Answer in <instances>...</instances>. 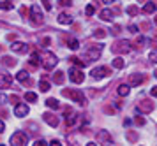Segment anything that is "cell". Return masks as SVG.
<instances>
[{
  "instance_id": "6da1fadb",
  "label": "cell",
  "mask_w": 157,
  "mask_h": 146,
  "mask_svg": "<svg viewBox=\"0 0 157 146\" xmlns=\"http://www.w3.org/2000/svg\"><path fill=\"white\" fill-rule=\"evenodd\" d=\"M39 60L43 62V67H44L46 70H51L53 67H55V65H57V62H58L57 56L53 55L51 51H46V53H43V56H41Z\"/></svg>"
},
{
  "instance_id": "7a4b0ae2",
  "label": "cell",
  "mask_w": 157,
  "mask_h": 146,
  "mask_svg": "<svg viewBox=\"0 0 157 146\" xmlns=\"http://www.w3.org/2000/svg\"><path fill=\"white\" fill-rule=\"evenodd\" d=\"M27 141H29V137L21 130H18V132H14L11 136V144L13 146H27Z\"/></svg>"
},
{
  "instance_id": "3957f363",
  "label": "cell",
  "mask_w": 157,
  "mask_h": 146,
  "mask_svg": "<svg viewBox=\"0 0 157 146\" xmlns=\"http://www.w3.org/2000/svg\"><path fill=\"white\" fill-rule=\"evenodd\" d=\"M64 95L65 97H71L72 100H74V102H78V104H81V106H85V95H83V93H81V92L79 90H64Z\"/></svg>"
},
{
  "instance_id": "277c9868",
  "label": "cell",
  "mask_w": 157,
  "mask_h": 146,
  "mask_svg": "<svg viewBox=\"0 0 157 146\" xmlns=\"http://www.w3.org/2000/svg\"><path fill=\"white\" fill-rule=\"evenodd\" d=\"M30 18H32V21L36 25L43 23V11H41V7L37 6V4H34V6L30 7Z\"/></svg>"
},
{
  "instance_id": "5b68a950",
  "label": "cell",
  "mask_w": 157,
  "mask_h": 146,
  "mask_svg": "<svg viewBox=\"0 0 157 146\" xmlns=\"http://www.w3.org/2000/svg\"><path fill=\"white\" fill-rule=\"evenodd\" d=\"M97 141H99V144H102V146L113 144V139H111V136H109L108 130H99V132H97Z\"/></svg>"
},
{
  "instance_id": "8992f818",
  "label": "cell",
  "mask_w": 157,
  "mask_h": 146,
  "mask_svg": "<svg viewBox=\"0 0 157 146\" xmlns=\"http://www.w3.org/2000/svg\"><path fill=\"white\" fill-rule=\"evenodd\" d=\"M101 51H102V46H90V48L86 49V56H88V60L94 62V60H99L101 56Z\"/></svg>"
},
{
  "instance_id": "52a82bcc",
  "label": "cell",
  "mask_w": 157,
  "mask_h": 146,
  "mask_svg": "<svg viewBox=\"0 0 157 146\" xmlns=\"http://www.w3.org/2000/svg\"><path fill=\"white\" fill-rule=\"evenodd\" d=\"M113 51L115 53H129L131 51V42L125 41V39H122V41H118L113 46Z\"/></svg>"
},
{
  "instance_id": "ba28073f",
  "label": "cell",
  "mask_w": 157,
  "mask_h": 146,
  "mask_svg": "<svg viewBox=\"0 0 157 146\" xmlns=\"http://www.w3.org/2000/svg\"><path fill=\"white\" fill-rule=\"evenodd\" d=\"M69 77H71L72 83H76V84H81L83 81H85V74H83L79 69H71L69 70Z\"/></svg>"
},
{
  "instance_id": "9c48e42d",
  "label": "cell",
  "mask_w": 157,
  "mask_h": 146,
  "mask_svg": "<svg viewBox=\"0 0 157 146\" xmlns=\"http://www.w3.org/2000/svg\"><path fill=\"white\" fill-rule=\"evenodd\" d=\"M154 109V104H152V100H141V102H138V106H136V111L140 113V114H147V113H150Z\"/></svg>"
},
{
  "instance_id": "30bf717a",
  "label": "cell",
  "mask_w": 157,
  "mask_h": 146,
  "mask_svg": "<svg viewBox=\"0 0 157 146\" xmlns=\"http://www.w3.org/2000/svg\"><path fill=\"white\" fill-rule=\"evenodd\" d=\"M90 74H92L95 79H101V77L109 76V69H108V67H95V69H92Z\"/></svg>"
},
{
  "instance_id": "8fae6325",
  "label": "cell",
  "mask_w": 157,
  "mask_h": 146,
  "mask_svg": "<svg viewBox=\"0 0 157 146\" xmlns=\"http://www.w3.org/2000/svg\"><path fill=\"white\" fill-rule=\"evenodd\" d=\"M43 118H44V122H46V123H48L50 127H58V123H60L58 116H55L53 113H44Z\"/></svg>"
},
{
  "instance_id": "7c38bea8",
  "label": "cell",
  "mask_w": 157,
  "mask_h": 146,
  "mask_svg": "<svg viewBox=\"0 0 157 146\" xmlns=\"http://www.w3.org/2000/svg\"><path fill=\"white\" fill-rule=\"evenodd\" d=\"M14 114L16 116H20V118L27 116V114H29V106L23 104V102H20L18 106H14Z\"/></svg>"
},
{
  "instance_id": "4fadbf2b",
  "label": "cell",
  "mask_w": 157,
  "mask_h": 146,
  "mask_svg": "<svg viewBox=\"0 0 157 146\" xmlns=\"http://www.w3.org/2000/svg\"><path fill=\"white\" fill-rule=\"evenodd\" d=\"M11 83H13V76H11V74L0 72V88H9Z\"/></svg>"
},
{
  "instance_id": "5bb4252c",
  "label": "cell",
  "mask_w": 157,
  "mask_h": 146,
  "mask_svg": "<svg viewBox=\"0 0 157 146\" xmlns=\"http://www.w3.org/2000/svg\"><path fill=\"white\" fill-rule=\"evenodd\" d=\"M145 81V76L143 74H131L129 76V83L132 84V86H138V84H141Z\"/></svg>"
},
{
  "instance_id": "9a60e30c",
  "label": "cell",
  "mask_w": 157,
  "mask_h": 146,
  "mask_svg": "<svg viewBox=\"0 0 157 146\" xmlns=\"http://www.w3.org/2000/svg\"><path fill=\"white\" fill-rule=\"evenodd\" d=\"M11 49L14 51V53H27V44H23V42H13L11 44Z\"/></svg>"
},
{
  "instance_id": "2e32d148",
  "label": "cell",
  "mask_w": 157,
  "mask_h": 146,
  "mask_svg": "<svg viewBox=\"0 0 157 146\" xmlns=\"http://www.w3.org/2000/svg\"><path fill=\"white\" fill-rule=\"evenodd\" d=\"M99 18L102 21H111L113 20V11H111V9H102L99 13Z\"/></svg>"
},
{
  "instance_id": "e0dca14e",
  "label": "cell",
  "mask_w": 157,
  "mask_h": 146,
  "mask_svg": "<svg viewBox=\"0 0 157 146\" xmlns=\"http://www.w3.org/2000/svg\"><path fill=\"white\" fill-rule=\"evenodd\" d=\"M157 11V4L155 2H147L145 6H143V13L145 14H152Z\"/></svg>"
},
{
  "instance_id": "ac0fdd59",
  "label": "cell",
  "mask_w": 157,
  "mask_h": 146,
  "mask_svg": "<svg viewBox=\"0 0 157 146\" xmlns=\"http://www.w3.org/2000/svg\"><path fill=\"white\" fill-rule=\"evenodd\" d=\"M58 23H60V25H71L72 18L67 13H62V14H58Z\"/></svg>"
},
{
  "instance_id": "d6986e66",
  "label": "cell",
  "mask_w": 157,
  "mask_h": 146,
  "mask_svg": "<svg viewBox=\"0 0 157 146\" xmlns=\"http://www.w3.org/2000/svg\"><path fill=\"white\" fill-rule=\"evenodd\" d=\"M117 92H118L120 97H127L129 92H131V86H129V84H120V86L117 88Z\"/></svg>"
},
{
  "instance_id": "ffe728a7",
  "label": "cell",
  "mask_w": 157,
  "mask_h": 146,
  "mask_svg": "<svg viewBox=\"0 0 157 146\" xmlns=\"http://www.w3.org/2000/svg\"><path fill=\"white\" fill-rule=\"evenodd\" d=\"M65 122H67V125H74V122H76V118H74V114L71 113L69 107L65 109Z\"/></svg>"
},
{
  "instance_id": "44dd1931",
  "label": "cell",
  "mask_w": 157,
  "mask_h": 146,
  "mask_svg": "<svg viewBox=\"0 0 157 146\" xmlns=\"http://www.w3.org/2000/svg\"><path fill=\"white\" fill-rule=\"evenodd\" d=\"M53 81L57 84H62L64 83V72H62V70H57V72L53 74Z\"/></svg>"
},
{
  "instance_id": "7402d4cb",
  "label": "cell",
  "mask_w": 157,
  "mask_h": 146,
  "mask_svg": "<svg viewBox=\"0 0 157 146\" xmlns=\"http://www.w3.org/2000/svg\"><path fill=\"white\" fill-rule=\"evenodd\" d=\"M46 106H48L50 109H58V107H60V102H58L57 99H48V100H46Z\"/></svg>"
},
{
  "instance_id": "603a6c76",
  "label": "cell",
  "mask_w": 157,
  "mask_h": 146,
  "mask_svg": "<svg viewBox=\"0 0 157 146\" xmlns=\"http://www.w3.org/2000/svg\"><path fill=\"white\" fill-rule=\"evenodd\" d=\"M16 77H18V81L27 83V81H29V72H27V70H20V72L16 74Z\"/></svg>"
},
{
  "instance_id": "cb8c5ba5",
  "label": "cell",
  "mask_w": 157,
  "mask_h": 146,
  "mask_svg": "<svg viewBox=\"0 0 157 146\" xmlns=\"http://www.w3.org/2000/svg\"><path fill=\"white\" fill-rule=\"evenodd\" d=\"M124 65H125V62H124V58H122V56L113 58V67H115V69H122Z\"/></svg>"
},
{
  "instance_id": "d4e9b609",
  "label": "cell",
  "mask_w": 157,
  "mask_h": 146,
  "mask_svg": "<svg viewBox=\"0 0 157 146\" xmlns=\"http://www.w3.org/2000/svg\"><path fill=\"white\" fill-rule=\"evenodd\" d=\"M39 88H41V92H48V90L51 88L50 81H46V79H41V81H39Z\"/></svg>"
},
{
  "instance_id": "484cf974",
  "label": "cell",
  "mask_w": 157,
  "mask_h": 146,
  "mask_svg": "<svg viewBox=\"0 0 157 146\" xmlns=\"http://www.w3.org/2000/svg\"><path fill=\"white\" fill-rule=\"evenodd\" d=\"M0 9H4V11H11V9H14V4H13V2H9V0L0 2Z\"/></svg>"
},
{
  "instance_id": "4316f807",
  "label": "cell",
  "mask_w": 157,
  "mask_h": 146,
  "mask_svg": "<svg viewBox=\"0 0 157 146\" xmlns=\"http://www.w3.org/2000/svg\"><path fill=\"white\" fill-rule=\"evenodd\" d=\"M25 100H27V102H36L37 95L34 93V92H27V93H25Z\"/></svg>"
},
{
  "instance_id": "83f0119b",
  "label": "cell",
  "mask_w": 157,
  "mask_h": 146,
  "mask_svg": "<svg viewBox=\"0 0 157 146\" xmlns=\"http://www.w3.org/2000/svg\"><path fill=\"white\" fill-rule=\"evenodd\" d=\"M30 63H32L34 67H37V65H39V53H36V51H34V53L30 55Z\"/></svg>"
},
{
  "instance_id": "f1b7e54d",
  "label": "cell",
  "mask_w": 157,
  "mask_h": 146,
  "mask_svg": "<svg viewBox=\"0 0 157 146\" xmlns=\"http://www.w3.org/2000/svg\"><path fill=\"white\" fill-rule=\"evenodd\" d=\"M2 60H4V65H7V67H13V65H16V60H13L11 56H4Z\"/></svg>"
},
{
  "instance_id": "f546056e",
  "label": "cell",
  "mask_w": 157,
  "mask_h": 146,
  "mask_svg": "<svg viewBox=\"0 0 157 146\" xmlns=\"http://www.w3.org/2000/svg\"><path fill=\"white\" fill-rule=\"evenodd\" d=\"M71 62L74 63V65H76L78 69H81V67H85V62H81V60H79V58H76V56H72V58H71Z\"/></svg>"
},
{
  "instance_id": "4dcf8cb0",
  "label": "cell",
  "mask_w": 157,
  "mask_h": 146,
  "mask_svg": "<svg viewBox=\"0 0 157 146\" xmlns=\"http://www.w3.org/2000/svg\"><path fill=\"white\" fill-rule=\"evenodd\" d=\"M94 37H95V39H104V37H106V30H95V34H94Z\"/></svg>"
},
{
  "instance_id": "1f68e13d",
  "label": "cell",
  "mask_w": 157,
  "mask_h": 146,
  "mask_svg": "<svg viewBox=\"0 0 157 146\" xmlns=\"http://www.w3.org/2000/svg\"><path fill=\"white\" fill-rule=\"evenodd\" d=\"M67 46H69L71 49H78V48H79V42L76 41V39H71V41L67 42Z\"/></svg>"
},
{
  "instance_id": "d6a6232c",
  "label": "cell",
  "mask_w": 157,
  "mask_h": 146,
  "mask_svg": "<svg viewBox=\"0 0 157 146\" xmlns=\"http://www.w3.org/2000/svg\"><path fill=\"white\" fill-rule=\"evenodd\" d=\"M148 60H150L152 63H157V49H154V51H150Z\"/></svg>"
},
{
  "instance_id": "836d02e7",
  "label": "cell",
  "mask_w": 157,
  "mask_h": 146,
  "mask_svg": "<svg viewBox=\"0 0 157 146\" xmlns=\"http://www.w3.org/2000/svg\"><path fill=\"white\" fill-rule=\"evenodd\" d=\"M127 14L129 16H136V14H138V7L136 6H129L127 7Z\"/></svg>"
},
{
  "instance_id": "e575fe53",
  "label": "cell",
  "mask_w": 157,
  "mask_h": 146,
  "mask_svg": "<svg viewBox=\"0 0 157 146\" xmlns=\"http://www.w3.org/2000/svg\"><path fill=\"white\" fill-rule=\"evenodd\" d=\"M85 13H86V16H92V14L95 13V7H94V6H86L85 7Z\"/></svg>"
},
{
  "instance_id": "d590c367",
  "label": "cell",
  "mask_w": 157,
  "mask_h": 146,
  "mask_svg": "<svg viewBox=\"0 0 157 146\" xmlns=\"http://www.w3.org/2000/svg\"><path fill=\"white\" fill-rule=\"evenodd\" d=\"M134 122H136V125H145V118L143 116H136Z\"/></svg>"
},
{
  "instance_id": "8d00e7d4",
  "label": "cell",
  "mask_w": 157,
  "mask_h": 146,
  "mask_svg": "<svg viewBox=\"0 0 157 146\" xmlns=\"http://www.w3.org/2000/svg\"><path fill=\"white\" fill-rule=\"evenodd\" d=\"M32 146H48V143H46L44 139H37V141H36V143H34Z\"/></svg>"
},
{
  "instance_id": "74e56055",
  "label": "cell",
  "mask_w": 157,
  "mask_h": 146,
  "mask_svg": "<svg viewBox=\"0 0 157 146\" xmlns=\"http://www.w3.org/2000/svg\"><path fill=\"white\" fill-rule=\"evenodd\" d=\"M129 32H132V34H138V27H136V25H129Z\"/></svg>"
},
{
  "instance_id": "f35d334b",
  "label": "cell",
  "mask_w": 157,
  "mask_h": 146,
  "mask_svg": "<svg viewBox=\"0 0 157 146\" xmlns=\"http://www.w3.org/2000/svg\"><path fill=\"white\" fill-rule=\"evenodd\" d=\"M48 146H62V143H60L58 139H53V141H51V143H50Z\"/></svg>"
},
{
  "instance_id": "ab89813d",
  "label": "cell",
  "mask_w": 157,
  "mask_h": 146,
  "mask_svg": "<svg viewBox=\"0 0 157 146\" xmlns=\"http://www.w3.org/2000/svg\"><path fill=\"white\" fill-rule=\"evenodd\" d=\"M150 95H152V97H157V86H152V90H150Z\"/></svg>"
},
{
  "instance_id": "60d3db41",
  "label": "cell",
  "mask_w": 157,
  "mask_h": 146,
  "mask_svg": "<svg viewBox=\"0 0 157 146\" xmlns=\"http://www.w3.org/2000/svg\"><path fill=\"white\" fill-rule=\"evenodd\" d=\"M127 139L129 141H136L138 139V136H136V134H127Z\"/></svg>"
},
{
  "instance_id": "b9f144b4",
  "label": "cell",
  "mask_w": 157,
  "mask_h": 146,
  "mask_svg": "<svg viewBox=\"0 0 157 146\" xmlns=\"http://www.w3.org/2000/svg\"><path fill=\"white\" fill-rule=\"evenodd\" d=\"M9 100H11V102H13L14 106H18V104H20V102H18V97H14V95H13V97H9Z\"/></svg>"
},
{
  "instance_id": "7bdbcfd3",
  "label": "cell",
  "mask_w": 157,
  "mask_h": 146,
  "mask_svg": "<svg viewBox=\"0 0 157 146\" xmlns=\"http://www.w3.org/2000/svg\"><path fill=\"white\" fill-rule=\"evenodd\" d=\"M44 4V9H46V11H51V2H43Z\"/></svg>"
},
{
  "instance_id": "ee69618b",
  "label": "cell",
  "mask_w": 157,
  "mask_h": 146,
  "mask_svg": "<svg viewBox=\"0 0 157 146\" xmlns=\"http://www.w3.org/2000/svg\"><path fill=\"white\" fill-rule=\"evenodd\" d=\"M4 130H6V123H4V122L0 120V134L4 132Z\"/></svg>"
},
{
  "instance_id": "f6af8a7d",
  "label": "cell",
  "mask_w": 157,
  "mask_h": 146,
  "mask_svg": "<svg viewBox=\"0 0 157 146\" xmlns=\"http://www.w3.org/2000/svg\"><path fill=\"white\" fill-rule=\"evenodd\" d=\"M145 42H147L145 37H138V44H145Z\"/></svg>"
},
{
  "instance_id": "bcb514c9",
  "label": "cell",
  "mask_w": 157,
  "mask_h": 146,
  "mask_svg": "<svg viewBox=\"0 0 157 146\" xmlns=\"http://www.w3.org/2000/svg\"><path fill=\"white\" fill-rule=\"evenodd\" d=\"M60 4H62V6H71L72 2H71V0H62V2H60Z\"/></svg>"
},
{
  "instance_id": "7dc6e473",
  "label": "cell",
  "mask_w": 157,
  "mask_h": 146,
  "mask_svg": "<svg viewBox=\"0 0 157 146\" xmlns=\"http://www.w3.org/2000/svg\"><path fill=\"white\" fill-rule=\"evenodd\" d=\"M6 99H7V97H6V95H4V93H0V102H4V100H6Z\"/></svg>"
},
{
  "instance_id": "c3c4849f",
  "label": "cell",
  "mask_w": 157,
  "mask_h": 146,
  "mask_svg": "<svg viewBox=\"0 0 157 146\" xmlns=\"http://www.w3.org/2000/svg\"><path fill=\"white\" fill-rule=\"evenodd\" d=\"M86 146H97V144H95V143H88Z\"/></svg>"
},
{
  "instance_id": "681fc988",
  "label": "cell",
  "mask_w": 157,
  "mask_h": 146,
  "mask_svg": "<svg viewBox=\"0 0 157 146\" xmlns=\"http://www.w3.org/2000/svg\"><path fill=\"white\" fill-rule=\"evenodd\" d=\"M154 44H157V37H155V39H154Z\"/></svg>"
},
{
  "instance_id": "f907efd6",
  "label": "cell",
  "mask_w": 157,
  "mask_h": 146,
  "mask_svg": "<svg viewBox=\"0 0 157 146\" xmlns=\"http://www.w3.org/2000/svg\"><path fill=\"white\" fill-rule=\"evenodd\" d=\"M154 21H155V25H157V16H155V20H154Z\"/></svg>"
},
{
  "instance_id": "816d5d0a",
  "label": "cell",
  "mask_w": 157,
  "mask_h": 146,
  "mask_svg": "<svg viewBox=\"0 0 157 146\" xmlns=\"http://www.w3.org/2000/svg\"><path fill=\"white\" fill-rule=\"evenodd\" d=\"M155 77H157V70H155Z\"/></svg>"
},
{
  "instance_id": "f5cc1de1",
  "label": "cell",
  "mask_w": 157,
  "mask_h": 146,
  "mask_svg": "<svg viewBox=\"0 0 157 146\" xmlns=\"http://www.w3.org/2000/svg\"><path fill=\"white\" fill-rule=\"evenodd\" d=\"M0 146H4V144H0Z\"/></svg>"
}]
</instances>
